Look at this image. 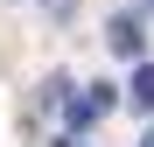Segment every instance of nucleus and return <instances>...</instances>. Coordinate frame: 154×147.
Wrapping results in <instances>:
<instances>
[{
    "instance_id": "nucleus-1",
    "label": "nucleus",
    "mask_w": 154,
    "mask_h": 147,
    "mask_svg": "<svg viewBox=\"0 0 154 147\" xmlns=\"http://www.w3.org/2000/svg\"><path fill=\"white\" fill-rule=\"evenodd\" d=\"M105 42L119 49L126 63H140V14H112V28H105Z\"/></svg>"
},
{
    "instance_id": "nucleus-2",
    "label": "nucleus",
    "mask_w": 154,
    "mask_h": 147,
    "mask_svg": "<svg viewBox=\"0 0 154 147\" xmlns=\"http://www.w3.org/2000/svg\"><path fill=\"white\" fill-rule=\"evenodd\" d=\"M133 105L154 112V63H147V56H140V70H133Z\"/></svg>"
},
{
    "instance_id": "nucleus-3",
    "label": "nucleus",
    "mask_w": 154,
    "mask_h": 147,
    "mask_svg": "<svg viewBox=\"0 0 154 147\" xmlns=\"http://www.w3.org/2000/svg\"><path fill=\"white\" fill-rule=\"evenodd\" d=\"M140 147H154V133H140Z\"/></svg>"
},
{
    "instance_id": "nucleus-4",
    "label": "nucleus",
    "mask_w": 154,
    "mask_h": 147,
    "mask_svg": "<svg viewBox=\"0 0 154 147\" xmlns=\"http://www.w3.org/2000/svg\"><path fill=\"white\" fill-rule=\"evenodd\" d=\"M140 7H147V14H154V0H140Z\"/></svg>"
},
{
    "instance_id": "nucleus-5",
    "label": "nucleus",
    "mask_w": 154,
    "mask_h": 147,
    "mask_svg": "<svg viewBox=\"0 0 154 147\" xmlns=\"http://www.w3.org/2000/svg\"><path fill=\"white\" fill-rule=\"evenodd\" d=\"M56 147H77V140H56Z\"/></svg>"
}]
</instances>
